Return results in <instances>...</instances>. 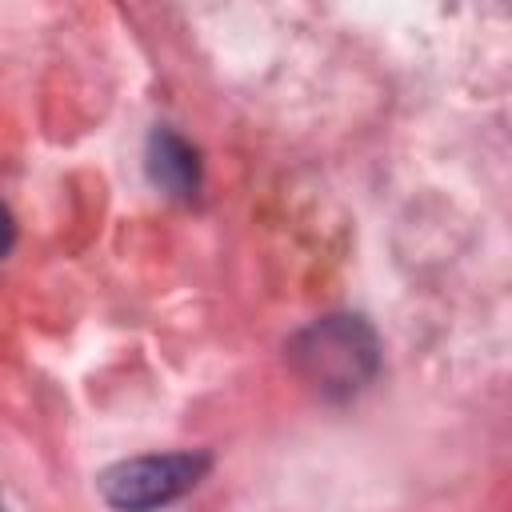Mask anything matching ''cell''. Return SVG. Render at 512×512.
Returning <instances> with one entry per match:
<instances>
[{
	"instance_id": "6da1fadb",
	"label": "cell",
	"mask_w": 512,
	"mask_h": 512,
	"mask_svg": "<svg viewBox=\"0 0 512 512\" xmlns=\"http://www.w3.org/2000/svg\"><path fill=\"white\" fill-rule=\"evenodd\" d=\"M296 368L332 396H348L376 372V336L360 316H324L292 340Z\"/></svg>"
},
{
	"instance_id": "7a4b0ae2",
	"label": "cell",
	"mask_w": 512,
	"mask_h": 512,
	"mask_svg": "<svg viewBox=\"0 0 512 512\" xmlns=\"http://www.w3.org/2000/svg\"><path fill=\"white\" fill-rule=\"evenodd\" d=\"M208 472L204 452H152L132 456L100 472L96 488L116 512H156L184 492H192Z\"/></svg>"
},
{
	"instance_id": "3957f363",
	"label": "cell",
	"mask_w": 512,
	"mask_h": 512,
	"mask_svg": "<svg viewBox=\"0 0 512 512\" xmlns=\"http://www.w3.org/2000/svg\"><path fill=\"white\" fill-rule=\"evenodd\" d=\"M144 168H148V180L176 196V200H192L200 192V156L196 148L176 136L172 128H156L148 136V148H144Z\"/></svg>"
},
{
	"instance_id": "277c9868",
	"label": "cell",
	"mask_w": 512,
	"mask_h": 512,
	"mask_svg": "<svg viewBox=\"0 0 512 512\" xmlns=\"http://www.w3.org/2000/svg\"><path fill=\"white\" fill-rule=\"evenodd\" d=\"M12 244H16V220H12V212L0 204V260L12 252Z\"/></svg>"
}]
</instances>
